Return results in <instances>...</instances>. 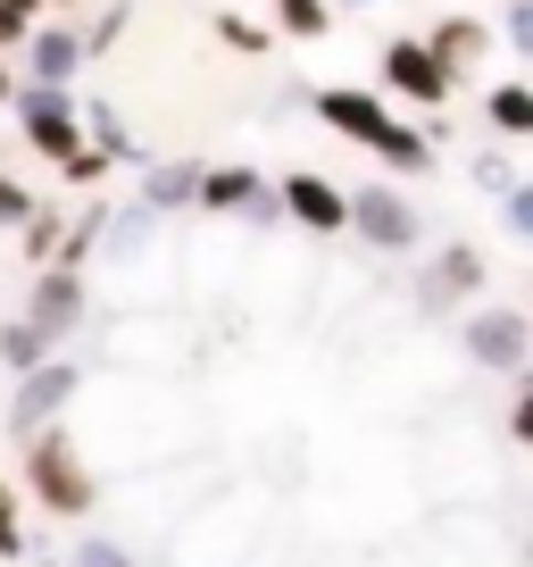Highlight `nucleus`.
<instances>
[{"instance_id": "obj_6", "label": "nucleus", "mask_w": 533, "mask_h": 567, "mask_svg": "<svg viewBox=\"0 0 533 567\" xmlns=\"http://www.w3.org/2000/svg\"><path fill=\"white\" fill-rule=\"evenodd\" d=\"M467 359H483L500 375H525V318L516 309H475L467 318Z\"/></svg>"}, {"instance_id": "obj_11", "label": "nucleus", "mask_w": 533, "mask_h": 567, "mask_svg": "<svg viewBox=\"0 0 533 567\" xmlns=\"http://www.w3.org/2000/svg\"><path fill=\"white\" fill-rule=\"evenodd\" d=\"M426 42H433V51H442V68H450V75H467V68H475L483 51H492V34H483L475 18H442V25H433V34H426Z\"/></svg>"}, {"instance_id": "obj_13", "label": "nucleus", "mask_w": 533, "mask_h": 567, "mask_svg": "<svg viewBox=\"0 0 533 567\" xmlns=\"http://www.w3.org/2000/svg\"><path fill=\"white\" fill-rule=\"evenodd\" d=\"M42 342H51L42 318H9L0 326V368H42Z\"/></svg>"}, {"instance_id": "obj_27", "label": "nucleus", "mask_w": 533, "mask_h": 567, "mask_svg": "<svg viewBox=\"0 0 533 567\" xmlns=\"http://www.w3.org/2000/svg\"><path fill=\"white\" fill-rule=\"evenodd\" d=\"M51 9H84V0H51Z\"/></svg>"}, {"instance_id": "obj_24", "label": "nucleus", "mask_w": 533, "mask_h": 567, "mask_svg": "<svg viewBox=\"0 0 533 567\" xmlns=\"http://www.w3.org/2000/svg\"><path fill=\"white\" fill-rule=\"evenodd\" d=\"M75 567H134V559H125L117 543H84V550H75Z\"/></svg>"}, {"instance_id": "obj_19", "label": "nucleus", "mask_w": 533, "mask_h": 567, "mask_svg": "<svg viewBox=\"0 0 533 567\" xmlns=\"http://www.w3.org/2000/svg\"><path fill=\"white\" fill-rule=\"evenodd\" d=\"M217 34H226V51H266V25H250V18H217Z\"/></svg>"}, {"instance_id": "obj_2", "label": "nucleus", "mask_w": 533, "mask_h": 567, "mask_svg": "<svg viewBox=\"0 0 533 567\" xmlns=\"http://www.w3.org/2000/svg\"><path fill=\"white\" fill-rule=\"evenodd\" d=\"M25 476H34L42 509H59V517H92V476H84V460H75L67 425H42V434H25Z\"/></svg>"}, {"instance_id": "obj_4", "label": "nucleus", "mask_w": 533, "mask_h": 567, "mask_svg": "<svg viewBox=\"0 0 533 567\" xmlns=\"http://www.w3.org/2000/svg\"><path fill=\"white\" fill-rule=\"evenodd\" d=\"M384 84H391V92H409L417 109H442L459 75L442 68V51H433V42H409V34H400V42H384Z\"/></svg>"}, {"instance_id": "obj_14", "label": "nucleus", "mask_w": 533, "mask_h": 567, "mask_svg": "<svg viewBox=\"0 0 533 567\" xmlns=\"http://www.w3.org/2000/svg\"><path fill=\"white\" fill-rule=\"evenodd\" d=\"M475 284H483V259H475V250H442V267H433V284H426V301H450V292H475Z\"/></svg>"}, {"instance_id": "obj_16", "label": "nucleus", "mask_w": 533, "mask_h": 567, "mask_svg": "<svg viewBox=\"0 0 533 567\" xmlns=\"http://www.w3.org/2000/svg\"><path fill=\"white\" fill-rule=\"evenodd\" d=\"M483 109H492V125H500L509 142H525V134H533V84H500Z\"/></svg>"}, {"instance_id": "obj_10", "label": "nucleus", "mask_w": 533, "mask_h": 567, "mask_svg": "<svg viewBox=\"0 0 533 567\" xmlns=\"http://www.w3.org/2000/svg\"><path fill=\"white\" fill-rule=\"evenodd\" d=\"M25 318H42L51 334H67L75 318H84V284H75V267H51V276L34 284V309Z\"/></svg>"}, {"instance_id": "obj_7", "label": "nucleus", "mask_w": 533, "mask_h": 567, "mask_svg": "<svg viewBox=\"0 0 533 567\" xmlns=\"http://www.w3.org/2000/svg\"><path fill=\"white\" fill-rule=\"evenodd\" d=\"M358 234H367L375 250H409L417 243V209L391 193V184H367V193H358Z\"/></svg>"}, {"instance_id": "obj_25", "label": "nucleus", "mask_w": 533, "mask_h": 567, "mask_svg": "<svg viewBox=\"0 0 533 567\" xmlns=\"http://www.w3.org/2000/svg\"><path fill=\"white\" fill-rule=\"evenodd\" d=\"M9 509H18V501L0 493V559H9V550H18V517H9Z\"/></svg>"}, {"instance_id": "obj_28", "label": "nucleus", "mask_w": 533, "mask_h": 567, "mask_svg": "<svg viewBox=\"0 0 533 567\" xmlns=\"http://www.w3.org/2000/svg\"><path fill=\"white\" fill-rule=\"evenodd\" d=\"M9 9H42V0H9Z\"/></svg>"}, {"instance_id": "obj_12", "label": "nucleus", "mask_w": 533, "mask_h": 567, "mask_svg": "<svg viewBox=\"0 0 533 567\" xmlns=\"http://www.w3.org/2000/svg\"><path fill=\"white\" fill-rule=\"evenodd\" d=\"M259 193L266 184L250 176V167H209V176H200V209H250Z\"/></svg>"}, {"instance_id": "obj_15", "label": "nucleus", "mask_w": 533, "mask_h": 567, "mask_svg": "<svg viewBox=\"0 0 533 567\" xmlns=\"http://www.w3.org/2000/svg\"><path fill=\"white\" fill-rule=\"evenodd\" d=\"M275 9V25H284L292 42H317L325 25H334V0H266Z\"/></svg>"}, {"instance_id": "obj_18", "label": "nucleus", "mask_w": 533, "mask_h": 567, "mask_svg": "<svg viewBox=\"0 0 533 567\" xmlns=\"http://www.w3.org/2000/svg\"><path fill=\"white\" fill-rule=\"evenodd\" d=\"M500 217H509V234L533 243V184H509V193H500Z\"/></svg>"}, {"instance_id": "obj_9", "label": "nucleus", "mask_w": 533, "mask_h": 567, "mask_svg": "<svg viewBox=\"0 0 533 567\" xmlns=\"http://www.w3.org/2000/svg\"><path fill=\"white\" fill-rule=\"evenodd\" d=\"M84 51H92V42L67 34V25H59V34H34V42H25V75H34V84H75Z\"/></svg>"}, {"instance_id": "obj_26", "label": "nucleus", "mask_w": 533, "mask_h": 567, "mask_svg": "<svg viewBox=\"0 0 533 567\" xmlns=\"http://www.w3.org/2000/svg\"><path fill=\"white\" fill-rule=\"evenodd\" d=\"M18 92H25V84H18V68L0 59V109H18Z\"/></svg>"}, {"instance_id": "obj_21", "label": "nucleus", "mask_w": 533, "mask_h": 567, "mask_svg": "<svg viewBox=\"0 0 533 567\" xmlns=\"http://www.w3.org/2000/svg\"><path fill=\"white\" fill-rule=\"evenodd\" d=\"M509 434H516V443H533V368L516 375V409H509Z\"/></svg>"}, {"instance_id": "obj_1", "label": "nucleus", "mask_w": 533, "mask_h": 567, "mask_svg": "<svg viewBox=\"0 0 533 567\" xmlns=\"http://www.w3.org/2000/svg\"><path fill=\"white\" fill-rule=\"evenodd\" d=\"M317 117L334 125V134H351V142H367L375 159H391V167H409V176H426L433 167V142L417 134V125H400L375 92H358V84H334V92H317Z\"/></svg>"}, {"instance_id": "obj_29", "label": "nucleus", "mask_w": 533, "mask_h": 567, "mask_svg": "<svg viewBox=\"0 0 533 567\" xmlns=\"http://www.w3.org/2000/svg\"><path fill=\"white\" fill-rule=\"evenodd\" d=\"M342 9H375V0H342Z\"/></svg>"}, {"instance_id": "obj_22", "label": "nucleus", "mask_w": 533, "mask_h": 567, "mask_svg": "<svg viewBox=\"0 0 533 567\" xmlns=\"http://www.w3.org/2000/svg\"><path fill=\"white\" fill-rule=\"evenodd\" d=\"M25 18H34V9H9V0H0V59H9V51H25V42H34V34H25Z\"/></svg>"}, {"instance_id": "obj_3", "label": "nucleus", "mask_w": 533, "mask_h": 567, "mask_svg": "<svg viewBox=\"0 0 533 567\" xmlns=\"http://www.w3.org/2000/svg\"><path fill=\"white\" fill-rule=\"evenodd\" d=\"M18 125H25V142H34L51 167H67L75 151H84V109H75L67 84H25L18 92Z\"/></svg>"}, {"instance_id": "obj_8", "label": "nucleus", "mask_w": 533, "mask_h": 567, "mask_svg": "<svg viewBox=\"0 0 533 567\" xmlns=\"http://www.w3.org/2000/svg\"><path fill=\"white\" fill-rule=\"evenodd\" d=\"M284 200H292V217H301L309 234H342V226H358V200H342L325 176H284Z\"/></svg>"}, {"instance_id": "obj_20", "label": "nucleus", "mask_w": 533, "mask_h": 567, "mask_svg": "<svg viewBox=\"0 0 533 567\" xmlns=\"http://www.w3.org/2000/svg\"><path fill=\"white\" fill-rule=\"evenodd\" d=\"M59 176H67V184H84V193H92V184L108 176V151H75V159L59 167Z\"/></svg>"}, {"instance_id": "obj_5", "label": "nucleus", "mask_w": 533, "mask_h": 567, "mask_svg": "<svg viewBox=\"0 0 533 567\" xmlns=\"http://www.w3.org/2000/svg\"><path fill=\"white\" fill-rule=\"evenodd\" d=\"M67 401H75V368L67 359H42V368H25L18 401H9V425H18V434H42Z\"/></svg>"}, {"instance_id": "obj_23", "label": "nucleus", "mask_w": 533, "mask_h": 567, "mask_svg": "<svg viewBox=\"0 0 533 567\" xmlns=\"http://www.w3.org/2000/svg\"><path fill=\"white\" fill-rule=\"evenodd\" d=\"M509 51L533 59V0H509Z\"/></svg>"}, {"instance_id": "obj_17", "label": "nucleus", "mask_w": 533, "mask_h": 567, "mask_svg": "<svg viewBox=\"0 0 533 567\" xmlns=\"http://www.w3.org/2000/svg\"><path fill=\"white\" fill-rule=\"evenodd\" d=\"M200 176H209V167H159V176L143 184V200H150V209H176V200H200Z\"/></svg>"}]
</instances>
